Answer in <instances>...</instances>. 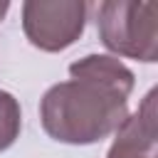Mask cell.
I'll return each instance as SVG.
<instances>
[{"instance_id": "obj_1", "label": "cell", "mask_w": 158, "mask_h": 158, "mask_svg": "<svg viewBox=\"0 0 158 158\" xmlns=\"http://www.w3.org/2000/svg\"><path fill=\"white\" fill-rule=\"evenodd\" d=\"M133 72L114 54H86L69 64V79L52 84L40 99V121L49 138L69 146H91L128 116Z\"/></svg>"}, {"instance_id": "obj_2", "label": "cell", "mask_w": 158, "mask_h": 158, "mask_svg": "<svg viewBox=\"0 0 158 158\" xmlns=\"http://www.w3.org/2000/svg\"><path fill=\"white\" fill-rule=\"evenodd\" d=\"M101 44L114 57L158 59V7L138 0H104L96 12Z\"/></svg>"}, {"instance_id": "obj_3", "label": "cell", "mask_w": 158, "mask_h": 158, "mask_svg": "<svg viewBox=\"0 0 158 158\" xmlns=\"http://www.w3.org/2000/svg\"><path fill=\"white\" fill-rule=\"evenodd\" d=\"M86 25L84 0H27L22 2V32L42 52L72 47Z\"/></svg>"}, {"instance_id": "obj_4", "label": "cell", "mask_w": 158, "mask_h": 158, "mask_svg": "<svg viewBox=\"0 0 158 158\" xmlns=\"http://www.w3.org/2000/svg\"><path fill=\"white\" fill-rule=\"evenodd\" d=\"M156 89H151L138 109L116 128V138L106 158H158V118Z\"/></svg>"}, {"instance_id": "obj_5", "label": "cell", "mask_w": 158, "mask_h": 158, "mask_svg": "<svg viewBox=\"0 0 158 158\" xmlns=\"http://www.w3.org/2000/svg\"><path fill=\"white\" fill-rule=\"evenodd\" d=\"M20 128H22V109H20V101L0 89V153L7 151L17 136H20Z\"/></svg>"}, {"instance_id": "obj_6", "label": "cell", "mask_w": 158, "mask_h": 158, "mask_svg": "<svg viewBox=\"0 0 158 158\" xmlns=\"http://www.w3.org/2000/svg\"><path fill=\"white\" fill-rule=\"evenodd\" d=\"M7 10H10V2H7V0H0V22H2V17L7 15Z\"/></svg>"}]
</instances>
